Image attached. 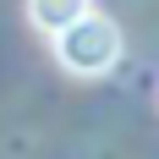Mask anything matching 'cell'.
I'll return each mask as SVG.
<instances>
[{"mask_svg":"<svg viewBox=\"0 0 159 159\" xmlns=\"http://www.w3.org/2000/svg\"><path fill=\"white\" fill-rule=\"evenodd\" d=\"M55 61L77 77H99L121 61V28L104 11H88L82 22H71L66 33H55Z\"/></svg>","mask_w":159,"mask_h":159,"instance_id":"6da1fadb","label":"cell"},{"mask_svg":"<svg viewBox=\"0 0 159 159\" xmlns=\"http://www.w3.org/2000/svg\"><path fill=\"white\" fill-rule=\"evenodd\" d=\"M88 11H93V0H28L33 28H44V33H66L71 22H82Z\"/></svg>","mask_w":159,"mask_h":159,"instance_id":"7a4b0ae2","label":"cell"}]
</instances>
